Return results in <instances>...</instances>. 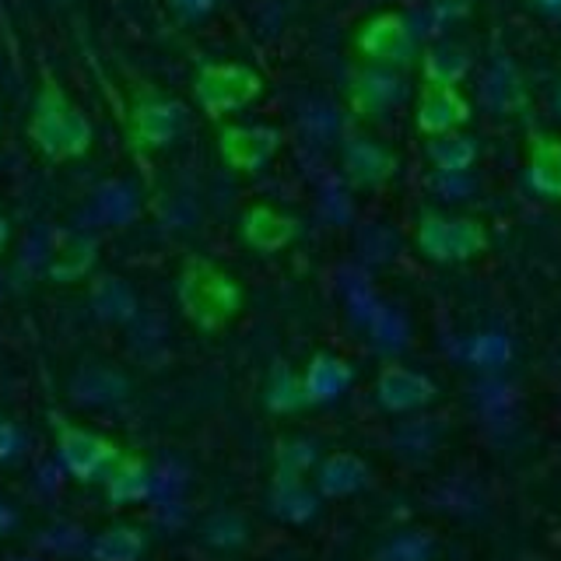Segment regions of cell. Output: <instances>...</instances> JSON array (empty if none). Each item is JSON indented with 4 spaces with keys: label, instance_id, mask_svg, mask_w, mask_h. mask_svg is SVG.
I'll return each instance as SVG.
<instances>
[{
    "label": "cell",
    "instance_id": "obj_1",
    "mask_svg": "<svg viewBox=\"0 0 561 561\" xmlns=\"http://www.w3.org/2000/svg\"><path fill=\"white\" fill-rule=\"evenodd\" d=\"M25 137L35 148V154L53 165L78 162L95 145L92 119L84 116L81 105L67 95V88L53 75H43L39 81V92H35L32 113L25 123Z\"/></svg>",
    "mask_w": 561,
    "mask_h": 561
},
{
    "label": "cell",
    "instance_id": "obj_2",
    "mask_svg": "<svg viewBox=\"0 0 561 561\" xmlns=\"http://www.w3.org/2000/svg\"><path fill=\"white\" fill-rule=\"evenodd\" d=\"M175 302L183 320L201 333H221L245 309L242 280L210 256H186L175 274Z\"/></svg>",
    "mask_w": 561,
    "mask_h": 561
},
{
    "label": "cell",
    "instance_id": "obj_3",
    "mask_svg": "<svg viewBox=\"0 0 561 561\" xmlns=\"http://www.w3.org/2000/svg\"><path fill=\"white\" fill-rule=\"evenodd\" d=\"M414 250L435 267H460L491 250V228L473 215L425 210L414 221Z\"/></svg>",
    "mask_w": 561,
    "mask_h": 561
},
{
    "label": "cell",
    "instance_id": "obj_4",
    "mask_svg": "<svg viewBox=\"0 0 561 561\" xmlns=\"http://www.w3.org/2000/svg\"><path fill=\"white\" fill-rule=\"evenodd\" d=\"M267 92V81L256 67L239 60H207L193 75V102L210 123H225L232 113H242Z\"/></svg>",
    "mask_w": 561,
    "mask_h": 561
},
{
    "label": "cell",
    "instance_id": "obj_5",
    "mask_svg": "<svg viewBox=\"0 0 561 561\" xmlns=\"http://www.w3.org/2000/svg\"><path fill=\"white\" fill-rule=\"evenodd\" d=\"M49 425H53L57 460L78 484L102 481L105 470H110L116 463V456L123 453V446L116 443V438L102 435V432L88 428V425H78V421L64 417L60 411L49 414Z\"/></svg>",
    "mask_w": 561,
    "mask_h": 561
},
{
    "label": "cell",
    "instance_id": "obj_6",
    "mask_svg": "<svg viewBox=\"0 0 561 561\" xmlns=\"http://www.w3.org/2000/svg\"><path fill=\"white\" fill-rule=\"evenodd\" d=\"M190 127L186 102L172 99L158 88H140L127 113V140L134 151H165Z\"/></svg>",
    "mask_w": 561,
    "mask_h": 561
},
{
    "label": "cell",
    "instance_id": "obj_7",
    "mask_svg": "<svg viewBox=\"0 0 561 561\" xmlns=\"http://www.w3.org/2000/svg\"><path fill=\"white\" fill-rule=\"evenodd\" d=\"M351 49L362 64L376 67H411L417 60V35L400 11H376L351 35Z\"/></svg>",
    "mask_w": 561,
    "mask_h": 561
},
{
    "label": "cell",
    "instance_id": "obj_8",
    "mask_svg": "<svg viewBox=\"0 0 561 561\" xmlns=\"http://www.w3.org/2000/svg\"><path fill=\"white\" fill-rule=\"evenodd\" d=\"M218 158L239 175H256L280 151V130L267 123H218Z\"/></svg>",
    "mask_w": 561,
    "mask_h": 561
},
{
    "label": "cell",
    "instance_id": "obj_9",
    "mask_svg": "<svg viewBox=\"0 0 561 561\" xmlns=\"http://www.w3.org/2000/svg\"><path fill=\"white\" fill-rule=\"evenodd\" d=\"M473 119V105L460 84H421L414 102V130L421 137H443L463 130Z\"/></svg>",
    "mask_w": 561,
    "mask_h": 561
},
{
    "label": "cell",
    "instance_id": "obj_10",
    "mask_svg": "<svg viewBox=\"0 0 561 561\" xmlns=\"http://www.w3.org/2000/svg\"><path fill=\"white\" fill-rule=\"evenodd\" d=\"M403 95H408V81L397 67L362 64L347 81V110L362 119L386 116L393 105L403 102Z\"/></svg>",
    "mask_w": 561,
    "mask_h": 561
},
{
    "label": "cell",
    "instance_id": "obj_11",
    "mask_svg": "<svg viewBox=\"0 0 561 561\" xmlns=\"http://www.w3.org/2000/svg\"><path fill=\"white\" fill-rule=\"evenodd\" d=\"M397 169H400L397 154L386 148L382 140L365 137V134H355V137L344 140L341 172L355 190H379V186H386L393 180Z\"/></svg>",
    "mask_w": 561,
    "mask_h": 561
},
{
    "label": "cell",
    "instance_id": "obj_12",
    "mask_svg": "<svg viewBox=\"0 0 561 561\" xmlns=\"http://www.w3.org/2000/svg\"><path fill=\"white\" fill-rule=\"evenodd\" d=\"M239 239L245 250L274 256L280 250H288V245L298 239V221L288 215V210H280L267 201H256L239 215Z\"/></svg>",
    "mask_w": 561,
    "mask_h": 561
},
{
    "label": "cell",
    "instance_id": "obj_13",
    "mask_svg": "<svg viewBox=\"0 0 561 561\" xmlns=\"http://www.w3.org/2000/svg\"><path fill=\"white\" fill-rule=\"evenodd\" d=\"M438 397V386L408 365H386L376 376V403L390 414H414Z\"/></svg>",
    "mask_w": 561,
    "mask_h": 561
},
{
    "label": "cell",
    "instance_id": "obj_14",
    "mask_svg": "<svg viewBox=\"0 0 561 561\" xmlns=\"http://www.w3.org/2000/svg\"><path fill=\"white\" fill-rule=\"evenodd\" d=\"M99 263V239L88 232H64L53 242L46 256V280L49 285H78V280L92 277Z\"/></svg>",
    "mask_w": 561,
    "mask_h": 561
},
{
    "label": "cell",
    "instance_id": "obj_15",
    "mask_svg": "<svg viewBox=\"0 0 561 561\" xmlns=\"http://www.w3.org/2000/svg\"><path fill=\"white\" fill-rule=\"evenodd\" d=\"M523 180L534 197L561 204V137L558 134H534L526 140V165Z\"/></svg>",
    "mask_w": 561,
    "mask_h": 561
},
{
    "label": "cell",
    "instance_id": "obj_16",
    "mask_svg": "<svg viewBox=\"0 0 561 561\" xmlns=\"http://www.w3.org/2000/svg\"><path fill=\"white\" fill-rule=\"evenodd\" d=\"M267 502H271V513L277 519L291 523V526H302V523L316 519V513H320V491L306 481V473L274 470Z\"/></svg>",
    "mask_w": 561,
    "mask_h": 561
},
{
    "label": "cell",
    "instance_id": "obj_17",
    "mask_svg": "<svg viewBox=\"0 0 561 561\" xmlns=\"http://www.w3.org/2000/svg\"><path fill=\"white\" fill-rule=\"evenodd\" d=\"M368 481H373V470H368L362 456L341 449L316 463L312 488L320 491V499H351V495H358V491H365Z\"/></svg>",
    "mask_w": 561,
    "mask_h": 561
},
{
    "label": "cell",
    "instance_id": "obj_18",
    "mask_svg": "<svg viewBox=\"0 0 561 561\" xmlns=\"http://www.w3.org/2000/svg\"><path fill=\"white\" fill-rule=\"evenodd\" d=\"M102 488H105V499H110V505H137V502H145L154 491L148 456H140L134 449H123L116 456V463L105 470Z\"/></svg>",
    "mask_w": 561,
    "mask_h": 561
},
{
    "label": "cell",
    "instance_id": "obj_19",
    "mask_svg": "<svg viewBox=\"0 0 561 561\" xmlns=\"http://www.w3.org/2000/svg\"><path fill=\"white\" fill-rule=\"evenodd\" d=\"M351 382H355V368L341 355H333V351H316L302 373V390L309 408L312 403H333L337 397H344L351 390Z\"/></svg>",
    "mask_w": 561,
    "mask_h": 561
},
{
    "label": "cell",
    "instance_id": "obj_20",
    "mask_svg": "<svg viewBox=\"0 0 561 561\" xmlns=\"http://www.w3.org/2000/svg\"><path fill=\"white\" fill-rule=\"evenodd\" d=\"M478 154H481V145L470 134H463V130L425 140V158L432 162V169L443 172V175H463V172H470L473 162H478Z\"/></svg>",
    "mask_w": 561,
    "mask_h": 561
},
{
    "label": "cell",
    "instance_id": "obj_21",
    "mask_svg": "<svg viewBox=\"0 0 561 561\" xmlns=\"http://www.w3.org/2000/svg\"><path fill=\"white\" fill-rule=\"evenodd\" d=\"M263 408L277 417L306 411L309 400L302 390V373H295L288 362H277L267 373V382H263Z\"/></svg>",
    "mask_w": 561,
    "mask_h": 561
},
{
    "label": "cell",
    "instance_id": "obj_22",
    "mask_svg": "<svg viewBox=\"0 0 561 561\" xmlns=\"http://www.w3.org/2000/svg\"><path fill=\"white\" fill-rule=\"evenodd\" d=\"M148 551V537L134 523H113L88 543V558L92 561H140Z\"/></svg>",
    "mask_w": 561,
    "mask_h": 561
},
{
    "label": "cell",
    "instance_id": "obj_23",
    "mask_svg": "<svg viewBox=\"0 0 561 561\" xmlns=\"http://www.w3.org/2000/svg\"><path fill=\"white\" fill-rule=\"evenodd\" d=\"M88 298H92V309L102 323H130L137 316V295L123 277H113V274L95 277Z\"/></svg>",
    "mask_w": 561,
    "mask_h": 561
},
{
    "label": "cell",
    "instance_id": "obj_24",
    "mask_svg": "<svg viewBox=\"0 0 561 561\" xmlns=\"http://www.w3.org/2000/svg\"><path fill=\"white\" fill-rule=\"evenodd\" d=\"M470 75V53L456 43H435L421 53V84H460Z\"/></svg>",
    "mask_w": 561,
    "mask_h": 561
},
{
    "label": "cell",
    "instance_id": "obj_25",
    "mask_svg": "<svg viewBox=\"0 0 561 561\" xmlns=\"http://www.w3.org/2000/svg\"><path fill=\"white\" fill-rule=\"evenodd\" d=\"M484 105L495 113H519L526 105V84L513 60H499L484 78Z\"/></svg>",
    "mask_w": 561,
    "mask_h": 561
},
{
    "label": "cell",
    "instance_id": "obj_26",
    "mask_svg": "<svg viewBox=\"0 0 561 561\" xmlns=\"http://www.w3.org/2000/svg\"><path fill=\"white\" fill-rule=\"evenodd\" d=\"M70 393H75V400L84 403V408H102V403H116L127 393V379L113 373V368L92 365V368H81V376L70 382Z\"/></svg>",
    "mask_w": 561,
    "mask_h": 561
},
{
    "label": "cell",
    "instance_id": "obj_27",
    "mask_svg": "<svg viewBox=\"0 0 561 561\" xmlns=\"http://www.w3.org/2000/svg\"><path fill=\"white\" fill-rule=\"evenodd\" d=\"M316 467V443L312 438H280L277 443V463L274 470H288V473H309Z\"/></svg>",
    "mask_w": 561,
    "mask_h": 561
},
{
    "label": "cell",
    "instance_id": "obj_28",
    "mask_svg": "<svg viewBox=\"0 0 561 561\" xmlns=\"http://www.w3.org/2000/svg\"><path fill=\"white\" fill-rule=\"evenodd\" d=\"M379 561H432V540L425 534H403L393 537L382 548Z\"/></svg>",
    "mask_w": 561,
    "mask_h": 561
},
{
    "label": "cell",
    "instance_id": "obj_29",
    "mask_svg": "<svg viewBox=\"0 0 561 561\" xmlns=\"http://www.w3.org/2000/svg\"><path fill=\"white\" fill-rule=\"evenodd\" d=\"M204 537H207V543H215V548H239L245 540V523L232 513H218L207 519Z\"/></svg>",
    "mask_w": 561,
    "mask_h": 561
},
{
    "label": "cell",
    "instance_id": "obj_30",
    "mask_svg": "<svg viewBox=\"0 0 561 561\" xmlns=\"http://www.w3.org/2000/svg\"><path fill=\"white\" fill-rule=\"evenodd\" d=\"M25 453V432L11 417H0V463H18Z\"/></svg>",
    "mask_w": 561,
    "mask_h": 561
},
{
    "label": "cell",
    "instance_id": "obj_31",
    "mask_svg": "<svg viewBox=\"0 0 561 561\" xmlns=\"http://www.w3.org/2000/svg\"><path fill=\"white\" fill-rule=\"evenodd\" d=\"M165 8L180 18V22H204L207 14H215L218 0H165Z\"/></svg>",
    "mask_w": 561,
    "mask_h": 561
},
{
    "label": "cell",
    "instance_id": "obj_32",
    "mask_svg": "<svg viewBox=\"0 0 561 561\" xmlns=\"http://www.w3.org/2000/svg\"><path fill=\"white\" fill-rule=\"evenodd\" d=\"M473 358L484 362V365H495V362L508 358V344L502 337H481L478 344H473Z\"/></svg>",
    "mask_w": 561,
    "mask_h": 561
},
{
    "label": "cell",
    "instance_id": "obj_33",
    "mask_svg": "<svg viewBox=\"0 0 561 561\" xmlns=\"http://www.w3.org/2000/svg\"><path fill=\"white\" fill-rule=\"evenodd\" d=\"M14 526H18V513H14V508L4 499H0V537H8Z\"/></svg>",
    "mask_w": 561,
    "mask_h": 561
},
{
    "label": "cell",
    "instance_id": "obj_34",
    "mask_svg": "<svg viewBox=\"0 0 561 561\" xmlns=\"http://www.w3.org/2000/svg\"><path fill=\"white\" fill-rule=\"evenodd\" d=\"M11 239H14V228H11V218L0 210V256L11 250Z\"/></svg>",
    "mask_w": 561,
    "mask_h": 561
},
{
    "label": "cell",
    "instance_id": "obj_35",
    "mask_svg": "<svg viewBox=\"0 0 561 561\" xmlns=\"http://www.w3.org/2000/svg\"><path fill=\"white\" fill-rule=\"evenodd\" d=\"M534 8H540V11H561V0H534Z\"/></svg>",
    "mask_w": 561,
    "mask_h": 561
},
{
    "label": "cell",
    "instance_id": "obj_36",
    "mask_svg": "<svg viewBox=\"0 0 561 561\" xmlns=\"http://www.w3.org/2000/svg\"><path fill=\"white\" fill-rule=\"evenodd\" d=\"M554 110L561 113V78H558V88H554Z\"/></svg>",
    "mask_w": 561,
    "mask_h": 561
}]
</instances>
